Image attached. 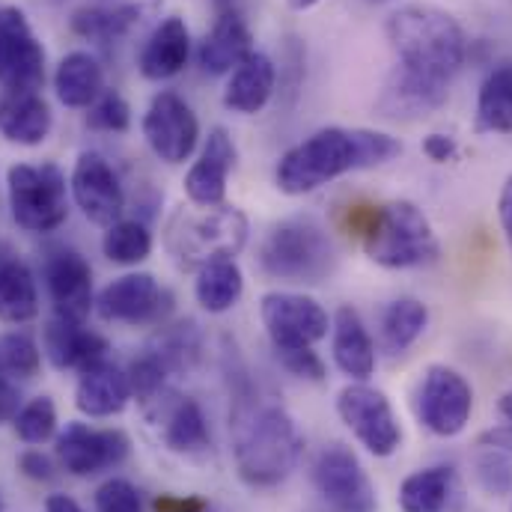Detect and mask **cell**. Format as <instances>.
<instances>
[{
  "label": "cell",
  "mask_w": 512,
  "mask_h": 512,
  "mask_svg": "<svg viewBox=\"0 0 512 512\" xmlns=\"http://www.w3.org/2000/svg\"><path fill=\"white\" fill-rule=\"evenodd\" d=\"M206 512H209V510H206Z\"/></svg>",
  "instance_id": "11a10c76"
},
{
  "label": "cell",
  "mask_w": 512,
  "mask_h": 512,
  "mask_svg": "<svg viewBox=\"0 0 512 512\" xmlns=\"http://www.w3.org/2000/svg\"><path fill=\"white\" fill-rule=\"evenodd\" d=\"M173 242L182 254V262L206 265L218 256H236L248 242V218L230 206L203 209V215L179 218V230H173Z\"/></svg>",
  "instance_id": "9c48e42d"
},
{
  "label": "cell",
  "mask_w": 512,
  "mask_h": 512,
  "mask_svg": "<svg viewBox=\"0 0 512 512\" xmlns=\"http://www.w3.org/2000/svg\"><path fill=\"white\" fill-rule=\"evenodd\" d=\"M45 512H84L78 507V501L75 498H69V495H51L48 498V504H45Z\"/></svg>",
  "instance_id": "681fc988"
},
{
  "label": "cell",
  "mask_w": 512,
  "mask_h": 512,
  "mask_svg": "<svg viewBox=\"0 0 512 512\" xmlns=\"http://www.w3.org/2000/svg\"><path fill=\"white\" fill-rule=\"evenodd\" d=\"M450 96V81L396 63L376 99V114L393 123H417L435 114Z\"/></svg>",
  "instance_id": "2e32d148"
},
{
  "label": "cell",
  "mask_w": 512,
  "mask_h": 512,
  "mask_svg": "<svg viewBox=\"0 0 512 512\" xmlns=\"http://www.w3.org/2000/svg\"><path fill=\"white\" fill-rule=\"evenodd\" d=\"M501 414H504V420L512 426V390L504 393V399H501Z\"/></svg>",
  "instance_id": "f907efd6"
},
{
  "label": "cell",
  "mask_w": 512,
  "mask_h": 512,
  "mask_svg": "<svg viewBox=\"0 0 512 512\" xmlns=\"http://www.w3.org/2000/svg\"><path fill=\"white\" fill-rule=\"evenodd\" d=\"M259 313L274 352L316 346L328 337L331 328L325 307L301 292H265L259 301Z\"/></svg>",
  "instance_id": "8fae6325"
},
{
  "label": "cell",
  "mask_w": 512,
  "mask_h": 512,
  "mask_svg": "<svg viewBox=\"0 0 512 512\" xmlns=\"http://www.w3.org/2000/svg\"><path fill=\"white\" fill-rule=\"evenodd\" d=\"M254 54V33L242 15V9L218 12L212 30L200 42L197 63L206 75H230L236 66H242Z\"/></svg>",
  "instance_id": "44dd1931"
},
{
  "label": "cell",
  "mask_w": 512,
  "mask_h": 512,
  "mask_svg": "<svg viewBox=\"0 0 512 512\" xmlns=\"http://www.w3.org/2000/svg\"><path fill=\"white\" fill-rule=\"evenodd\" d=\"M242 292H245V274L233 256H218V259H209L206 265H200L194 295L206 313L218 316V313L233 310L242 301Z\"/></svg>",
  "instance_id": "4dcf8cb0"
},
{
  "label": "cell",
  "mask_w": 512,
  "mask_h": 512,
  "mask_svg": "<svg viewBox=\"0 0 512 512\" xmlns=\"http://www.w3.org/2000/svg\"><path fill=\"white\" fill-rule=\"evenodd\" d=\"M143 137L161 161L182 164L197 149L200 123L179 93L164 90L149 102V111L143 117Z\"/></svg>",
  "instance_id": "9a60e30c"
},
{
  "label": "cell",
  "mask_w": 512,
  "mask_h": 512,
  "mask_svg": "<svg viewBox=\"0 0 512 512\" xmlns=\"http://www.w3.org/2000/svg\"><path fill=\"white\" fill-rule=\"evenodd\" d=\"M370 3H390V0H370Z\"/></svg>",
  "instance_id": "db71d44e"
},
{
  "label": "cell",
  "mask_w": 512,
  "mask_h": 512,
  "mask_svg": "<svg viewBox=\"0 0 512 512\" xmlns=\"http://www.w3.org/2000/svg\"><path fill=\"white\" fill-rule=\"evenodd\" d=\"M9 206L27 233H54L69 215L66 176L57 164H15L9 170Z\"/></svg>",
  "instance_id": "8992f818"
},
{
  "label": "cell",
  "mask_w": 512,
  "mask_h": 512,
  "mask_svg": "<svg viewBox=\"0 0 512 512\" xmlns=\"http://www.w3.org/2000/svg\"><path fill=\"white\" fill-rule=\"evenodd\" d=\"M402 155V140L373 128L328 126L313 131L307 140L292 146L277 170L274 182L283 194H310L352 170H373Z\"/></svg>",
  "instance_id": "7a4b0ae2"
},
{
  "label": "cell",
  "mask_w": 512,
  "mask_h": 512,
  "mask_svg": "<svg viewBox=\"0 0 512 512\" xmlns=\"http://www.w3.org/2000/svg\"><path fill=\"white\" fill-rule=\"evenodd\" d=\"M483 453L477 456V477L480 486L492 495H510L512 492V456L510 450L480 444Z\"/></svg>",
  "instance_id": "f35d334b"
},
{
  "label": "cell",
  "mask_w": 512,
  "mask_h": 512,
  "mask_svg": "<svg viewBox=\"0 0 512 512\" xmlns=\"http://www.w3.org/2000/svg\"><path fill=\"white\" fill-rule=\"evenodd\" d=\"M18 468L24 471V477H30V480H39V483H48V480H54V465H51V459H48V456H42L39 450H30V453H24V456L18 459Z\"/></svg>",
  "instance_id": "ee69618b"
},
{
  "label": "cell",
  "mask_w": 512,
  "mask_h": 512,
  "mask_svg": "<svg viewBox=\"0 0 512 512\" xmlns=\"http://www.w3.org/2000/svg\"><path fill=\"white\" fill-rule=\"evenodd\" d=\"M140 15H143V9L128 0L96 3V6H84L72 15V30L90 42L111 45L131 33V27L140 21Z\"/></svg>",
  "instance_id": "1f68e13d"
},
{
  "label": "cell",
  "mask_w": 512,
  "mask_h": 512,
  "mask_svg": "<svg viewBox=\"0 0 512 512\" xmlns=\"http://www.w3.org/2000/svg\"><path fill=\"white\" fill-rule=\"evenodd\" d=\"M188 57H191V33H188V24L179 15H170L146 39L137 66H140V75L143 78H149V81H167V78L179 75L188 66Z\"/></svg>",
  "instance_id": "cb8c5ba5"
},
{
  "label": "cell",
  "mask_w": 512,
  "mask_h": 512,
  "mask_svg": "<svg viewBox=\"0 0 512 512\" xmlns=\"http://www.w3.org/2000/svg\"><path fill=\"white\" fill-rule=\"evenodd\" d=\"M462 501L459 474L447 465L414 471L399 486L402 512H456Z\"/></svg>",
  "instance_id": "d4e9b609"
},
{
  "label": "cell",
  "mask_w": 512,
  "mask_h": 512,
  "mask_svg": "<svg viewBox=\"0 0 512 512\" xmlns=\"http://www.w3.org/2000/svg\"><path fill=\"white\" fill-rule=\"evenodd\" d=\"M259 265L274 280L310 286L334 271L337 251L319 221L298 215L271 227L259 251Z\"/></svg>",
  "instance_id": "5b68a950"
},
{
  "label": "cell",
  "mask_w": 512,
  "mask_h": 512,
  "mask_svg": "<svg viewBox=\"0 0 512 512\" xmlns=\"http://www.w3.org/2000/svg\"><path fill=\"white\" fill-rule=\"evenodd\" d=\"M51 108L39 93L0 96V134L21 146H36L51 134Z\"/></svg>",
  "instance_id": "f1b7e54d"
},
{
  "label": "cell",
  "mask_w": 512,
  "mask_h": 512,
  "mask_svg": "<svg viewBox=\"0 0 512 512\" xmlns=\"http://www.w3.org/2000/svg\"><path fill=\"white\" fill-rule=\"evenodd\" d=\"M18 402H21L18 387L9 382V376H3V373H0V423L15 420V414H18Z\"/></svg>",
  "instance_id": "f6af8a7d"
},
{
  "label": "cell",
  "mask_w": 512,
  "mask_h": 512,
  "mask_svg": "<svg viewBox=\"0 0 512 512\" xmlns=\"http://www.w3.org/2000/svg\"><path fill=\"white\" fill-rule=\"evenodd\" d=\"M337 414L373 456L387 459L399 450L402 429L382 390L364 382L346 384L337 396Z\"/></svg>",
  "instance_id": "30bf717a"
},
{
  "label": "cell",
  "mask_w": 512,
  "mask_h": 512,
  "mask_svg": "<svg viewBox=\"0 0 512 512\" xmlns=\"http://www.w3.org/2000/svg\"><path fill=\"white\" fill-rule=\"evenodd\" d=\"M54 429H57V408L51 396H36L15 414V432L24 444H45L54 435Z\"/></svg>",
  "instance_id": "8d00e7d4"
},
{
  "label": "cell",
  "mask_w": 512,
  "mask_h": 512,
  "mask_svg": "<svg viewBox=\"0 0 512 512\" xmlns=\"http://www.w3.org/2000/svg\"><path fill=\"white\" fill-rule=\"evenodd\" d=\"M236 143L230 137V131L215 126L209 131L200 158L194 161V167L185 176V194L194 206L200 209H212V206H224L227 200V176L236 167Z\"/></svg>",
  "instance_id": "d6986e66"
},
{
  "label": "cell",
  "mask_w": 512,
  "mask_h": 512,
  "mask_svg": "<svg viewBox=\"0 0 512 512\" xmlns=\"http://www.w3.org/2000/svg\"><path fill=\"white\" fill-rule=\"evenodd\" d=\"M105 352L108 340L84 328V322L54 316L45 328V355L57 370H87L105 361Z\"/></svg>",
  "instance_id": "603a6c76"
},
{
  "label": "cell",
  "mask_w": 512,
  "mask_h": 512,
  "mask_svg": "<svg viewBox=\"0 0 512 512\" xmlns=\"http://www.w3.org/2000/svg\"><path fill=\"white\" fill-rule=\"evenodd\" d=\"M87 126L96 128V131H128L131 126V108L128 102L114 93V90H105L93 105H90V114H87Z\"/></svg>",
  "instance_id": "ab89813d"
},
{
  "label": "cell",
  "mask_w": 512,
  "mask_h": 512,
  "mask_svg": "<svg viewBox=\"0 0 512 512\" xmlns=\"http://www.w3.org/2000/svg\"><path fill=\"white\" fill-rule=\"evenodd\" d=\"M423 152H426V158H429V161H435V164H447V161H453V158H456L459 146H456V140H453L450 134H429V137L423 140Z\"/></svg>",
  "instance_id": "7bdbcfd3"
},
{
  "label": "cell",
  "mask_w": 512,
  "mask_h": 512,
  "mask_svg": "<svg viewBox=\"0 0 512 512\" xmlns=\"http://www.w3.org/2000/svg\"><path fill=\"white\" fill-rule=\"evenodd\" d=\"M274 87H277V66L271 63L268 54L254 51L242 66H236L230 72V81L224 90V105L233 114L251 117L271 102Z\"/></svg>",
  "instance_id": "4316f807"
},
{
  "label": "cell",
  "mask_w": 512,
  "mask_h": 512,
  "mask_svg": "<svg viewBox=\"0 0 512 512\" xmlns=\"http://www.w3.org/2000/svg\"><path fill=\"white\" fill-rule=\"evenodd\" d=\"M417 420L438 438L459 435L474 411V390L462 373L444 364H432L414 393Z\"/></svg>",
  "instance_id": "52a82bcc"
},
{
  "label": "cell",
  "mask_w": 512,
  "mask_h": 512,
  "mask_svg": "<svg viewBox=\"0 0 512 512\" xmlns=\"http://www.w3.org/2000/svg\"><path fill=\"white\" fill-rule=\"evenodd\" d=\"M143 411H146L149 423L158 429L167 450H173L179 456H200V453L212 450L209 420L197 399L164 387L161 393H155L152 399L143 402Z\"/></svg>",
  "instance_id": "4fadbf2b"
},
{
  "label": "cell",
  "mask_w": 512,
  "mask_h": 512,
  "mask_svg": "<svg viewBox=\"0 0 512 512\" xmlns=\"http://www.w3.org/2000/svg\"><path fill=\"white\" fill-rule=\"evenodd\" d=\"M72 197L78 209L102 227H111L120 221L126 194L120 185V176L99 152H84L72 170Z\"/></svg>",
  "instance_id": "ac0fdd59"
},
{
  "label": "cell",
  "mask_w": 512,
  "mask_h": 512,
  "mask_svg": "<svg viewBox=\"0 0 512 512\" xmlns=\"http://www.w3.org/2000/svg\"><path fill=\"white\" fill-rule=\"evenodd\" d=\"M331 331H334L331 352H334V364L340 367V373L355 382H367L376 373V343H373L361 313L355 307L343 304L334 313Z\"/></svg>",
  "instance_id": "7402d4cb"
},
{
  "label": "cell",
  "mask_w": 512,
  "mask_h": 512,
  "mask_svg": "<svg viewBox=\"0 0 512 512\" xmlns=\"http://www.w3.org/2000/svg\"><path fill=\"white\" fill-rule=\"evenodd\" d=\"M429 325V310L417 298H396L382 313V346L387 355L408 352Z\"/></svg>",
  "instance_id": "836d02e7"
},
{
  "label": "cell",
  "mask_w": 512,
  "mask_h": 512,
  "mask_svg": "<svg viewBox=\"0 0 512 512\" xmlns=\"http://www.w3.org/2000/svg\"><path fill=\"white\" fill-rule=\"evenodd\" d=\"M292 9H298V12H304V9H313L316 3H322V0H286Z\"/></svg>",
  "instance_id": "f5cc1de1"
},
{
  "label": "cell",
  "mask_w": 512,
  "mask_h": 512,
  "mask_svg": "<svg viewBox=\"0 0 512 512\" xmlns=\"http://www.w3.org/2000/svg\"><path fill=\"white\" fill-rule=\"evenodd\" d=\"M39 313V289L30 265L0 242V319L24 325Z\"/></svg>",
  "instance_id": "83f0119b"
},
{
  "label": "cell",
  "mask_w": 512,
  "mask_h": 512,
  "mask_svg": "<svg viewBox=\"0 0 512 512\" xmlns=\"http://www.w3.org/2000/svg\"><path fill=\"white\" fill-rule=\"evenodd\" d=\"M45 283L57 316L84 322L93 310V271L78 251H57L45 262Z\"/></svg>",
  "instance_id": "ffe728a7"
},
{
  "label": "cell",
  "mask_w": 512,
  "mask_h": 512,
  "mask_svg": "<svg viewBox=\"0 0 512 512\" xmlns=\"http://www.w3.org/2000/svg\"><path fill=\"white\" fill-rule=\"evenodd\" d=\"M477 131L512 134V63H498L477 93Z\"/></svg>",
  "instance_id": "d6a6232c"
},
{
  "label": "cell",
  "mask_w": 512,
  "mask_h": 512,
  "mask_svg": "<svg viewBox=\"0 0 512 512\" xmlns=\"http://www.w3.org/2000/svg\"><path fill=\"white\" fill-rule=\"evenodd\" d=\"M96 310L105 322L120 325H158L173 310V295L158 286V280L146 271L123 274L108 283L99 298Z\"/></svg>",
  "instance_id": "5bb4252c"
},
{
  "label": "cell",
  "mask_w": 512,
  "mask_h": 512,
  "mask_svg": "<svg viewBox=\"0 0 512 512\" xmlns=\"http://www.w3.org/2000/svg\"><path fill=\"white\" fill-rule=\"evenodd\" d=\"M277 361L283 364V370H289L292 376L298 379H307V382H325L328 376V367L325 361L313 352V346H301V349H277L274 352Z\"/></svg>",
  "instance_id": "b9f144b4"
},
{
  "label": "cell",
  "mask_w": 512,
  "mask_h": 512,
  "mask_svg": "<svg viewBox=\"0 0 512 512\" xmlns=\"http://www.w3.org/2000/svg\"><path fill=\"white\" fill-rule=\"evenodd\" d=\"M239 3H242V0H212V6H215L218 12H227V9H239Z\"/></svg>",
  "instance_id": "816d5d0a"
},
{
  "label": "cell",
  "mask_w": 512,
  "mask_h": 512,
  "mask_svg": "<svg viewBox=\"0 0 512 512\" xmlns=\"http://www.w3.org/2000/svg\"><path fill=\"white\" fill-rule=\"evenodd\" d=\"M45 84V51L15 6L0 9V87L6 93H36Z\"/></svg>",
  "instance_id": "7c38bea8"
},
{
  "label": "cell",
  "mask_w": 512,
  "mask_h": 512,
  "mask_svg": "<svg viewBox=\"0 0 512 512\" xmlns=\"http://www.w3.org/2000/svg\"><path fill=\"white\" fill-rule=\"evenodd\" d=\"M361 242L367 256L382 268H423L438 262V236L411 200H390L367 212L361 227Z\"/></svg>",
  "instance_id": "277c9868"
},
{
  "label": "cell",
  "mask_w": 512,
  "mask_h": 512,
  "mask_svg": "<svg viewBox=\"0 0 512 512\" xmlns=\"http://www.w3.org/2000/svg\"><path fill=\"white\" fill-rule=\"evenodd\" d=\"M54 90L66 108H90L105 93V72L90 51H72L54 72Z\"/></svg>",
  "instance_id": "f546056e"
},
{
  "label": "cell",
  "mask_w": 512,
  "mask_h": 512,
  "mask_svg": "<svg viewBox=\"0 0 512 512\" xmlns=\"http://www.w3.org/2000/svg\"><path fill=\"white\" fill-rule=\"evenodd\" d=\"M230 429L236 471L251 489H274L295 471L304 450L295 417L280 402L259 396L248 379L236 390Z\"/></svg>",
  "instance_id": "6da1fadb"
},
{
  "label": "cell",
  "mask_w": 512,
  "mask_h": 512,
  "mask_svg": "<svg viewBox=\"0 0 512 512\" xmlns=\"http://www.w3.org/2000/svg\"><path fill=\"white\" fill-rule=\"evenodd\" d=\"M39 370V346L33 343V337L12 331L6 337H0V373L3 376H18V379H30Z\"/></svg>",
  "instance_id": "74e56055"
},
{
  "label": "cell",
  "mask_w": 512,
  "mask_h": 512,
  "mask_svg": "<svg viewBox=\"0 0 512 512\" xmlns=\"http://www.w3.org/2000/svg\"><path fill=\"white\" fill-rule=\"evenodd\" d=\"M387 42L396 54V63L426 72L441 81H453L465 66L468 39L462 24L435 3H408L399 6L384 24Z\"/></svg>",
  "instance_id": "3957f363"
},
{
  "label": "cell",
  "mask_w": 512,
  "mask_h": 512,
  "mask_svg": "<svg viewBox=\"0 0 512 512\" xmlns=\"http://www.w3.org/2000/svg\"><path fill=\"white\" fill-rule=\"evenodd\" d=\"M161 358V364L170 370V376L176 373H188L197 367L200 361V352H203V337H200V328L188 319V322H179V325H170L167 331H161L158 343L149 349Z\"/></svg>",
  "instance_id": "e575fe53"
},
{
  "label": "cell",
  "mask_w": 512,
  "mask_h": 512,
  "mask_svg": "<svg viewBox=\"0 0 512 512\" xmlns=\"http://www.w3.org/2000/svg\"><path fill=\"white\" fill-rule=\"evenodd\" d=\"M155 510L158 512H206V501L200 498H170V495H161L155 501Z\"/></svg>",
  "instance_id": "7dc6e473"
},
{
  "label": "cell",
  "mask_w": 512,
  "mask_h": 512,
  "mask_svg": "<svg viewBox=\"0 0 512 512\" xmlns=\"http://www.w3.org/2000/svg\"><path fill=\"white\" fill-rule=\"evenodd\" d=\"M498 218H501V230H504V239L512 251V173L507 176L501 197H498Z\"/></svg>",
  "instance_id": "bcb514c9"
},
{
  "label": "cell",
  "mask_w": 512,
  "mask_h": 512,
  "mask_svg": "<svg viewBox=\"0 0 512 512\" xmlns=\"http://www.w3.org/2000/svg\"><path fill=\"white\" fill-rule=\"evenodd\" d=\"M313 486L334 512H376L379 498L352 447L334 441L313 462Z\"/></svg>",
  "instance_id": "ba28073f"
},
{
  "label": "cell",
  "mask_w": 512,
  "mask_h": 512,
  "mask_svg": "<svg viewBox=\"0 0 512 512\" xmlns=\"http://www.w3.org/2000/svg\"><path fill=\"white\" fill-rule=\"evenodd\" d=\"M131 399L128 373L117 364L99 361L87 370H81V379L75 387V405L87 417H114L120 414Z\"/></svg>",
  "instance_id": "484cf974"
},
{
  "label": "cell",
  "mask_w": 512,
  "mask_h": 512,
  "mask_svg": "<svg viewBox=\"0 0 512 512\" xmlns=\"http://www.w3.org/2000/svg\"><path fill=\"white\" fill-rule=\"evenodd\" d=\"M128 438L120 429H93L87 423H69L57 435V459L75 477H90L120 465L128 456Z\"/></svg>",
  "instance_id": "e0dca14e"
},
{
  "label": "cell",
  "mask_w": 512,
  "mask_h": 512,
  "mask_svg": "<svg viewBox=\"0 0 512 512\" xmlns=\"http://www.w3.org/2000/svg\"><path fill=\"white\" fill-rule=\"evenodd\" d=\"M96 512H143V501L137 486L128 480H108L96 489Z\"/></svg>",
  "instance_id": "60d3db41"
},
{
  "label": "cell",
  "mask_w": 512,
  "mask_h": 512,
  "mask_svg": "<svg viewBox=\"0 0 512 512\" xmlns=\"http://www.w3.org/2000/svg\"><path fill=\"white\" fill-rule=\"evenodd\" d=\"M480 444H492V447H501V450H510L512 453V426L510 423H504V426H498V429H489V432L480 438Z\"/></svg>",
  "instance_id": "c3c4849f"
},
{
  "label": "cell",
  "mask_w": 512,
  "mask_h": 512,
  "mask_svg": "<svg viewBox=\"0 0 512 512\" xmlns=\"http://www.w3.org/2000/svg\"><path fill=\"white\" fill-rule=\"evenodd\" d=\"M102 251L111 262L137 265L152 254V236L140 221H117L108 227V233L102 239Z\"/></svg>",
  "instance_id": "d590c367"
}]
</instances>
